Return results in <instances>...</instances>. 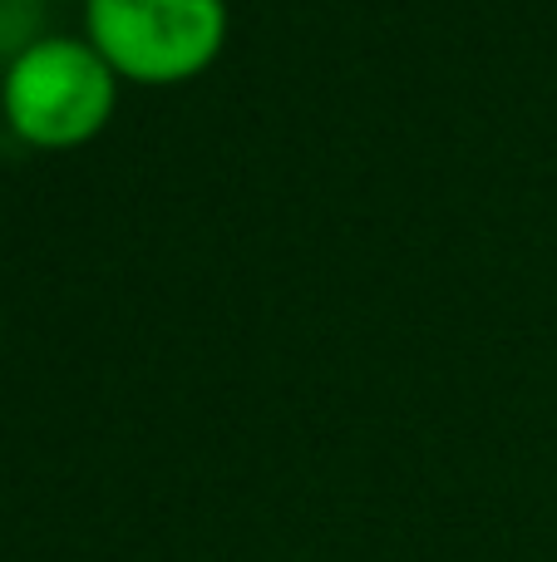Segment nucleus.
<instances>
[{"instance_id":"nucleus-3","label":"nucleus","mask_w":557,"mask_h":562,"mask_svg":"<svg viewBox=\"0 0 557 562\" xmlns=\"http://www.w3.org/2000/svg\"><path fill=\"white\" fill-rule=\"evenodd\" d=\"M30 30H35V0H0V55H25L35 40H30Z\"/></svg>"},{"instance_id":"nucleus-2","label":"nucleus","mask_w":557,"mask_h":562,"mask_svg":"<svg viewBox=\"0 0 557 562\" xmlns=\"http://www.w3.org/2000/svg\"><path fill=\"white\" fill-rule=\"evenodd\" d=\"M118 75L99 59L94 45L49 35L35 40L5 69V119L35 148L89 144L114 114Z\"/></svg>"},{"instance_id":"nucleus-1","label":"nucleus","mask_w":557,"mask_h":562,"mask_svg":"<svg viewBox=\"0 0 557 562\" xmlns=\"http://www.w3.org/2000/svg\"><path fill=\"white\" fill-rule=\"evenodd\" d=\"M89 45L118 79L183 85L217 59L227 40L223 0H84Z\"/></svg>"}]
</instances>
